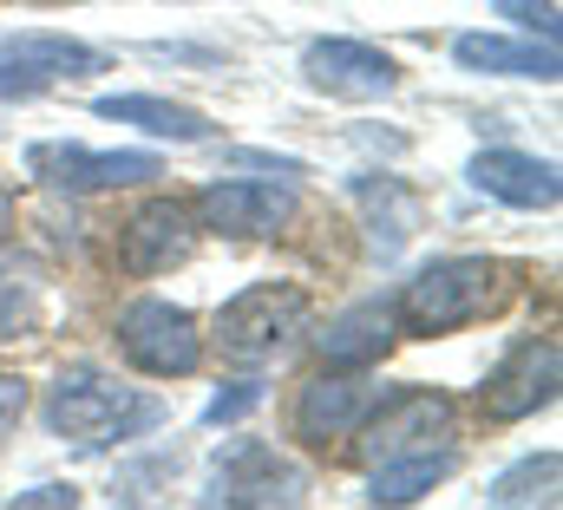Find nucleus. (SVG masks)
Here are the masks:
<instances>
[{
	"mask_svg": "<svg viewBox=\"0 0 563 510\" xmlns=\"http://www.w3.org/2000/svg\"><path fill=\"white\" fill-rule=\"evenodd\" d=\"M511 295L505 268L485 262V255H439L407 275L400 301H394V321L400 334H420V341H439V334H459L485 314H498Z\"/></svg>",
	"mask_w": 563,
	"mask_h": 510,
	"instance_id": "obj_1",
	"label": "nucleus"
},
{
	"mask_svg": "<svg viewBox=\"0 0 563 510\" xmlns=\"http://www.w3.org/2000/svg\"><path fill=\"white\" fill-rule=\"evenodd\" d=\"M164 419V399H144L139 386L112 380L99 367H73L59 374L46 399V425L73 445H112V439H139L144 425Z\"/></svg>",
	"mask_w": 563,
	"mask_h": 510,
	"instance_id": "obj_2",
	"label": "nucleus"
},
{
	"mask_svg": "<svg viewBox=\"0 0 563 510\" xmlns=\"http://www.w3.org/2000/svg\"><path fill=\"white\" fill-rule=\"evenodd\" d=\"M308 314H314V301H308L301 281H256V288H243V295H230L217 308L210 341L223 347V361L263 367V361H276L282 347L308 328Z\"/></svg>",
	"mask_w": 563,
	"mask_h": 510,
	"instance_id": "obj_3",
	"label": "nucleus"
},
{
	"mask_svg": "<svg viewBox=\"0 0 563 510\" xmlns=\"http://www.w3.org/2000/svg\"><path fill=\"white\" fill-rule=\"evenodd\" d=\"M119 354L151 374V380H184L203 367V334H197V314L164 301V295H144L119 314Z\"/></svg>",
	"mask_w": 563,
	"mask_h": 510,
	"instance_id": "obj_4",
	"label": "nucleus"
},
{
	"mask_svg": "<svg viewBox=\"0 0 563 510\" xmlns=\"http://www.w3.org/2000/svg\"><path fill=\"white\" fill-rule=\"evenodd\" d=\"M380 399H387V386L367 380V367H321L314 380L295 392V439L301 445H314V452H328V445H347L374 412H380Z\"/></svg>",
	"mask_w": 563,
	"mask_h": 510,
	"instance_id": "obj_5",
	"label": "nucleus"
},
{
	"mask_svg": "<svg viewBox=\"0 0 563 510\" xmlns=\"http://www.w3.org/2000/svg\"><path fill=\"white\" fill-rule=\"evenodd\" d=\"M558 380H563V354L551 334H525L518 347H505V361L485 374L478 386V406L492 425H518L531 412H544L558 399Z\"/></svg>",
	"mask_w": 563,
	"mask_h": 510,
	"instance_id": "obj_6",
	"label": "nucleus"
},
{
	"mask_svg": "<svg viewBox=\"0 0 563 510\" xmlns=\"http://www.w3.org/2000/svg\"><path fill=\"white\" fill-rule=\"evenodd\" d=\"M452 399L432 392V386H413V392H387L380 412L354 432L361 439V458L380 465L394 452H432V445H452Z\"/></svg>",
	"mask_w": 563,
	"mask_h": 510,
	"instance_id": "obj_7",
	"label": "nucleus"
},
{
	"mask_svg": "<svg viewBox=\"0 0 563 510\" xmlns=\"http://www.w3.org/2000/svg\"><path fill=\"white\" fill-rule=\"evenodd\" d=\"M190 217L197 230H217V236H276L295 217V190L276 177H223L190 203Z\"/></svg>",
	"mask_w": 563,
	"mask_h": 510,
	"instance_id": "obj_8",
	"label": "nucleus"
},
{
	"mask_svg": "<svg viewBox=\"0 0 563 510\" xmlns=\"http://www.w3.org/2000/svg\"><path fill=\"white\" fill-rule=\"evenodd\" d=\"M301 491H308L301 465H288L263 439H236V445L217 452L210 505H301Z\"/></svg>",
	"mask_w": 563,
	"mask_h": 510,
	"instance_id": "obj_9",
	"label": "nucleus"
},
{
	"mask_svg": "<svg viewBox=\"0 0 563 510\" xmlns=\"http://www.w3.org/2000/svg\"><path fill=\"white\" fill-rule=\"evenodd\" d=\"M26 170L46 177L53 190H125V184L164 177L151 151H86V144H33Z\"/></svg>",
	"mask_w": 563,
	"mask_h": 510,
	"instance_id": "obj_10",
	"label": "nucleus"
},
{
	"mask_svg": "<svg viewBox=\"0 0 563 510\" xmlns=\"http://www.w3.org/2000/svg\"><path fill=\"white\" fill-rule=\"evenodd\" d=\"M301 73L314 92H334V99H387L400 86V66L367 40H314L301 53Z\"/></svg>",
	"mask_w": 563,
	"mask_h": 510,
	"instance_id": "obj_11",
	"label": "nucleus"
},
{
	"mask_svg": "<svg viewBox=\"0 0 563 510\" xmlns=\"http://www.w3.org/2000/svg\"><path fill=\"white\" fill-rule=\"evenodd\" d=\"M197 243V217H190V203H177V197H157V203H144L139 217L125 223V236H119V262H125V275H164L170 262H184Z\"/></svg>",
	"mask_w": 563,
	"mask_h": 510,
	"instance_id": "obj_12",
	"label": "nucleus"
},
{
	"mask_svg": "<svg viewBox=\"0 0 563 510\" xmlns=\"http://www.w3.org/2000/svg\"><path fill=\"white\" fill-rule=\"evenodd\" d=\"M465 177H472L485 197L511 203V210H551L563 197L558 164H551V157H531V151H478Z\"/></svg>",
	"mask_w": 563,
	"mask_h": 510,
	"instance_id": "obj_13",
	"label": "nucleus"
},
{
	"mask_svg": "<svg viewBox=\"0 0 563 510\" xmlns=\"http://www.w3.org/2000/svg\"><path fill=\"white\" fill-rule=\"evenodd\" d=\"M46 295H53V275L46 262L0 236V341H33V328L46 321Z\"/></svg>",
	"mask_w": 563,
	"mask_h": 510,
	"instance_id": "obj_14",
	"label": "nucleus"
},
{
	"mask_svg": "<svg viewBox=\"0 0 563 510\" xmlns=\"http://www.w3.org/2000/svg\"><path fill=\"white\" fill-rule=\"evenodd\" d=\"M394 334H400L394 301H354L314 334V347H321V367H374L394 347Z\"/></svg>",
	"mask_w": 563,
	"mask_h": 510,
	"instance_id": "obj_15",
	"label": "nucleus"
},
{
	"mask_svg": "<svg viewBox=\"0 0 563 510\" xmlns=\"http://www.w3.org/2000/svg\"><path fill=\"white\" fill-rule=\"evenodd\" d=\"M452 59L465 73H505V79H558V40H505V33H459Z\"/></svg>",
	"mask_w": 563,
	"mask_h": 510,
	"instance_id": "obj_16",
	"label": "nucleus"
},
{
	"mask_svg": "<svg viewBox=\"0 0 563 510\" xmlns=\"http://www.w3.org/2000/svg\"><path fill=\"white\" fill-rule=\"evenodd\" d=\"M92 112H99V119H119V125H139V131H151V137H170V144L210 137V119H203V112L170 106V99H151V92H106Z\"/></svg>",
	"mask_w": 563,
	"mask_h": 510,
	"instance_id": "obj_17",
	"label": "nucleus"
},
{
	"mask_svg": "<svg viewBox=\"0 0 563 510\" xmlns=\"http://www.w3.org/2000/svg\"><path fill=\"white\" fill-rule=\"evenodd\" d=\"M452 478V445H432V452H394L367 472V498L374 505H413L432 485Z\"/></svg>",
	"mask_w": 563,
	"mask_h": 510,
	"instance_id": "obj_18",
	"label": "nucleus"
},
{
	"mask_svg": "<svg viewBox=\"0 0 563 510\" xmlns=\"http://www.w3.org/2000/svg\"><path fill=\"white\" fill-rule=\"evenodd\" d=\"M7 59L40 73L46 86L53 79H86V73H106V53L86 46V40H66V33H13L7 40Z\"/></svg>",
	"mask_w": 563,
	"mask_h": 510,
	"instance_id": "obj_19",
	"label": "nucleus"
},
{
	"mask_svg": "<svg viewBox=\"0 0 563 510\" xmlns=\"http://www.w3.org/2000/svg\"><path fill=\"white\" fill-rule=\"evenodd\" d=\"M558 478H563V458L558 452H538V458H518L505 478H492V505H551L558 498Z\"/></svg>",
	"mask_w": 563,
	"mask_h": 510,
	"instance_id": "obj_20",
	"label": "nucleus"
},
{
	"mask_svg": "<svg viewBox=\"0 0 563 510\" xmlns=\"http://www.w3.org/2000/svg\"><path fill=\"white\" fill-rule=\"evenodd\" d=\"M492 7H498V20L525 26L531 40H558V0H492Z\"/></svg>",
	"mask_w": 563,
	"mask_h": 510,
	"instance_id": "obj_21",
	"label": "nucleus"
},
{
	"mask_svg": "<svg viewBox=\"0 0 563 510\" xmlns=\"http://www.w3.org/2000/svg\"><path fill=\"white\" fill-rule=\"evenodd\" d=\"M256 406H263V386L236 380L230 392H217V399H210V425H236V419H250Z\"/></svg>",
	"mask_w": 563,
	"mask_h": 510,
	"instance_id": "obj_22",
	"label": "nucleus"
},
{
	"mask_svg": "<svg viewBox=\"0 0 563 510\" xmlns=\"http://www.w3.org/2000/svg\"><path fill=\"white\" fill-rule=\"evenodd\" d=\"M20 412H26V380H13V374H0V439L20 425Z\"/></svg>",
	"mask_w": 563,
	"mask_h": 510,
	"instance_id": "obj_23",
	"label": "nucleus"
},
{
	"mask_svg": "<svg viewBox=\"0 0 563 510\" xmlns=\"http://www.w3.org/2000/svg\"><path fill=\"white\" fill-rule=\"evenodd\" d=\"M33 92H46V79L7 59V66H0V99H33Z\"/></svg>",
	"mask_w": 563,
	"mask_h": 510,
	"instance_id": "obj_24",
	"label": "nucleus"
},
{
	"mask_svg": "<svg viewBox=\"0 0 563 510\" xmlns=\"http://www.w3.org/2000/svg\"><path fill=\"white\" fill-rule=\"evenodd\" d=\"M13 505H20V510H26V505H79V491H73V485H40V491H20Z\"/></svg>",
	"mask_w": 563,
	"mask_h": 510,
	"instance_id": "obj_25",
	"label": "nucleus"
},
{
	"mask_svg": "<svg viewBox=\"0 0 563 510\" xmlns=\"http://www.w3.org/2000/svg\"><path fill=\"white\" fill-rule=\"evenodd\" d=\"M0 217H7V197H0Z\"/></svg>",
	"mask_w": 563,
	"mask_h": 510,
	"instance_id": "obj_26",
	"label": "nucleus"
}]
</instances>
